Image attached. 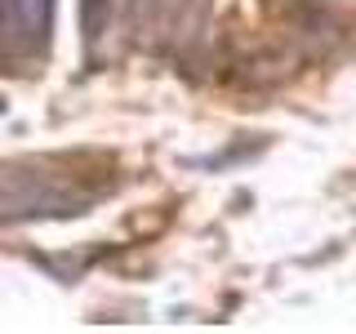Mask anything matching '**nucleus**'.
<instances>
[{"label":"nucleus","instance_id":"f257e3e1","mask_svg":"<svg viewBox=\"0 0 356 334\" xmlns=\"http://www.w3.org/2000/svg\"><path fill=\"white\" fill-rule=\"evenodd\" d=\"M54 0H0V45L14 54H40L49 45Z\"/></svg>","mask_w":356,"mask_h":334},{"label":"nucleus","instance_id":"f03ea898","mask_svg":"<svg viewBox=\"0 0 356 334\" xmlns=\"http://www.w3.org/2000/svg\"><path fill=\"white\" fill-rule=\"evenodd\" d=\"M107 18H111V0H81V31H85V40L103 36Z\"/></svg>","mask_w":356,"mask_h":334}]
</instances>
